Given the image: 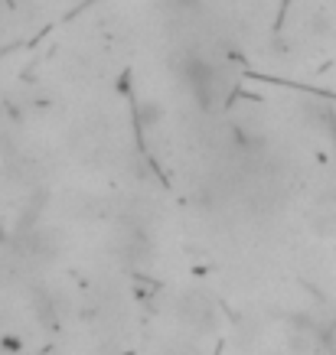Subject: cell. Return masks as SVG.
I'll use <instances>...</instances> for the list:
<instances>
[{
  "mask_svg": "<svg viewBox=\"0 0 336 355\" xmlns=\"http://www.w3.org/2000/svg\"><path fill=\"white\" fill-rule=\"evenodd\" d=\"M180 76L190 85L196 101L203 108H212V101H216V69L209 62H203V59H196V55H186L180 62Z\"/></svg>",
  "mask_w": 336,
  "mask_h": 355,
  "instance_id": "1",
  "label": "cell"
},
{
  "mask_svg": "<svg viewBox=\"0 0 336 355\" xmlns=\"http://www.w3.org/2000/svg\"><path fill=\"white\" fill-rule=\"evenodd\" d=\"M160 118H163V108L157 101H141L137 105V124L141 128H153V124H160Z\"/></svg>",
  "mask_w": 336,
  "mask_h": 355,
  "instance_id": "2",
  "label": "cell"
}]
</instances>
